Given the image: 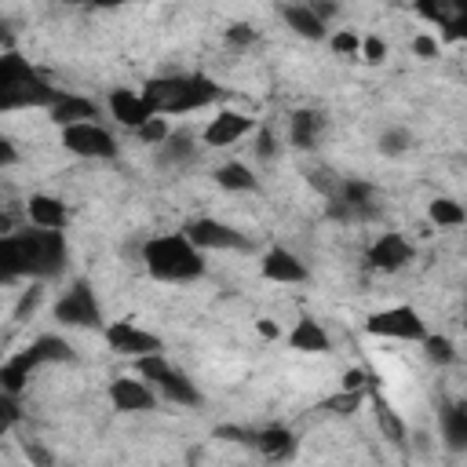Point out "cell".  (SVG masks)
Instances as JSON below:
<instances>
[{
  "label": "cell",
  "mask_w": 467,
  "mask_h": 467,
  "mask_svg": "<svg viewBox=\"0 0 467 467\" xmlns=\"http://www.w3.org/2000/svg\"><path fill=\"white\" fill-rule=\"evenodd\" d=\"M70 249L66 234L59 230H23V234H5L0 238V285L19 282V278H55L66 271Z\"/></svg>",
  "instance_id": "1"
},
{
  "label": "cell",
  "mask_w": 467,
  "mask_h": 467,
  "mask_svg": "<svg viewBox=\"0 0 467 467\" xmlns=\"http://www.w3.org/2000/svg\"><path fill=\"white\" fill-rule=\"evenodd\" d=\"M59 88H52L23 55L15 52H0V114L12 110H37L52 106Z\"/></svg>",
  "instance_id": "2"
},
{
  "label": "cell",
  "mask_w": 467,
  "mask_h": 467,
  "mask_svg": "<svg viewBox=\"0 0 467 467\" xmlns=\"http://www.w3.org/2000/svg\"><path fill=\"white\" fill-rule=\"evenodd\" d=\"M139 95L146 99L154 117L157 114H190V110H201V106L215 103L219 84L201 77V74H168V77L146 81V88Z\"/></svg>",
  "instance_id": "3"
},
{
  "label": "cell",
  "mask_w": 467,
  "mask_h": 467,
  "mask_svg": "<svg viewBox=\"0 0 467 467\" xmlns=\"http://www.w3.org/2000/svg\"><path fill=\"white\" fill-rule=\"evenodd\" d=\"M143 260H146V271H150L157 282H168V285L197 282V278L204 274L201 253L183 238V234H161V238L146 242Z\"/></svg>",
  "instance_id": "4"
},
{
  "label": "cell",
  "mask_w": 467,
  "mask_h": 467,
  "mask_svg": "<svg viewBox=\"0 0 467 467\" xmlns=\"http://www.w3.org/2000/svg\"><path fill=\"white\" fill-rule=\"evenodd\" d=\"M135 369H139V376L146 380V387H157L164 398H172V402H179V405H197V402H201L194 380H190L183 369H175L168 358L150 354V358H139Z\"/></svg>",
  "instance_id": "5"
},
{
  "label": "cell",
  "mask_w": 467,
  "mask_h": 467,
  "mask_svg": "<svg viewBox=\"0 0 467 467\" xmlns=\"http://www.w3.org/2000/svg\"><path fill=\"white\" fill-rule=\"evenodd\" d=\"M183 238L197 249V253H249L253 249V242L245 238L242 230H234V226H226V223H219V219H208V215H201V219H190L186 226H183Z\"/></svg>",
  "instance_id": "6"
},
{
  "label": "cell",
  "mask_w": 467,
  "mask_h": 467,
  "mask_svg": "<svg viewBox=\"0 0 467 467\" xmlns=\"http://www.w3.org/2000/svg\"><path fill=\"white\" fill-rule=\"evenodd\" d=\"M55 322L66 329H99L103 325V307L95 300V289L81 278L70 285V293L55 303Z\"/></svg>",
  "instance_id": "7"
},
{
  "label": "cell",
  "mask_w": 467,
  "mask_h": 467,
  "mask_svg": "<svg viewBox=\"0 0 467 467\" xmlns=\"http://www.w3.org/2000/svg\"><path fill=\"white\" fill-rule=\"evenodd\" d=\"M365 329L373 336H387V340H423L427 336V325L423 318L412 311V307H387V311H376L369 314Z\"/></svg>",
  "instance_id": "8"
},
{
  "label": "cell",
  "mask_w": 467,
  "mask_h": 467,
  "mask_svg": "<svg viewBox=\"0 0 467 467\" xmlns=\"http://www.w3.org/2000/svg\"><path fill=\"white\" fill-rule=\"evenodd\" d=\"M63 146L77 157H88V161H106V157H117V143L114 135L95 121V124H74V128H63Z\"/></svg>",
  "instance_id": "9"
},
{
  "label": "cell",
  "mask_w": 467,
  "mask_h": 467,
  "mask_svg": "<svg viewBox=\"0 0 467 467\" xmlns=\"http://www.w3.org/2000/svg\"><path fill=\"white\" fill-rule=\"evenodd\" d=\"M106 343L117 351V354H128V358H150V354H161V336L146 333V329H135L132 322H117L106 329Z\"/></svg>",
  "instance_id": "10"
},
{
  "label": "cell",
  "mask_w": 467,
  "mask_h": 467,
  "mask_svg": "<svg viewBox=\"0 0 467 467\" xmlns=\"http://www.w3.org/2000/svg\"><path fill=\"white\" fill-rule=\"evenodd\" d=\"M48 114H52V121H55L59 128L95 124V117H99V103H92V99H84V95L59 92V95H55V103L48 106Z\"/></svg>",
  "instance_id": "11"
},
{
  "label": "cell",
  "mask_w": 467,
  "mask_h": 467,
  "mask_svg": "<svg viewBox=\"0 0 467 467\" xmlns=\"http://www.w3.org/2000/svg\"><path fill=\"white\" fill-rule=\"evenodd\" d=\"M263 278L267 282H278V285H303L307 282V267H303V260L296 253L274 245L263 256Z\"/></svg>",
  "instance_id": "12"
},
{
  "label": "cell",
  "mask_w": 467,
  "mask_h": 467,
  "mask_svg": "<svg viewBox=\"0 0 467 467\" xmlns=\"http://www.w3.org/2000/svg\"><path fill=\"white\" fill-rule=\"evenodd\" d=\"M110 402H114V409H121V412H150V409L157 405V394H154V387H146L143 380L121 376V380L110 383Z\"/></svg>",
  "instance_id": "13"
},
{
  "label": "cell",
  "mask_w": 467,
  "mask_h": 467,
  "mask_svg": "<svg viewBox=\"0 0 467 467\" xmlns=\"http://www.w3.org/2000/svg\"><path fill=\"white\" fill-rule=\"evenodd\" d=\"M405 263H412V245L402 234H380V242L369 249V267L376 271H402Z\"/></svg>",
  "instance_id": "14"
},
{
  "label": "cell",
  "mask_w": 467,
  "mask_h": 467,
  "mask_svg": "<svg viewBox=\"0 0 467 467\" xmlns=\"http://www.w3.org/2000/svg\"><path fill=\"white\" fill-rule=\"evenodd\" d=\"M253 132V117L238 114V110H223L219 117H212V124L204 128V143L208 146H234L238 139H245Z\"/></svg>",
  "instance_id": "15"
},
{
  "label": "cell",
  "mask_w": 467,
  "mask_h": 467,
  "mask_svg": "<svg viewBox=\"0 0 467 467\" xmlns=\"http://www.w3.org/2000/svg\"><path fill=\"white\" fill-rule=\"evenodd\" d=\"M30 223L37 226V230H66V223H70V208H66V201L63 197H52V194H34L30 197Z\"/></svg>",
  "instance_id": "16"
},
{
  "label": "cell",
  "mask_w": 467,
  "mask_h": 467,
  "mask_svg": "<svg viewBox=\"0 0 467 467\" xmlns=\"http://www.w3.org/2000/svg\"><path fill=\"white\" fill-rule=\"evenodd\" d=\"M110 114H114L124 128H143V124L154 117V110L146 106V99H143L139 92H128V88H117V92L110 95Z\"/></svg>",
  "instance_id": "17"
},
{
  "label": "cell",
  "mask_w": 467,
  "mask_h": 467,
  "mask_svg": "<svg viewBox=\"0 0 467 467\" xmlns=\"http://www.w3.org/2000/svg\"><path fill=\"white\" fill-rule=\"evenodd\" d=\"M289 347H293V351H303V354H329V351H333V340H329V333L322 329V322L300 318L296 329L289 333Z\"/></svg>",
  "instance_id": "18"
},
{
  "label": "cell",
  "mask_w": 467,
  "mask_h": 467,
  "mask_svg": "<svg viewBox=\"0 0 467 467\" xmlns=\"http://www.w3.org/2000/svg\"><path fill=\"white\" fill-rule=\"evenodd\" d=\"M41 362H37V354H34V347H26L23 354H15L12 362H5L0 365V394H19L23 387H26V380H30V373L37 369Z\"/></svg>",
  "instance_id": "19"
},
{
  "label": "cell",
  "mask_w": 467,
  "mask_h": 467,
  "mask_svg": "<svg viewBox=\"0 0 467 467\" xmlns=\"http://www.w3.org/2000/svg\"><path fill=\"white\" fill-rule=\"evenodd\" d=\"M322 132H325V114H318V110H296L289 117V139L300 150H314Z\"/></svg>",
  "instance_id": "20"
},
{
  "label": "cell",
  "mask_w": 467,
  "mask_h": 467,
  "mask_svg": "<svg viewBox=\"0 0 467 467\" xmlns=\"http://www.w3.org/2000/svg\"><path fill=\"white\" fill-rule=\"evenodd\" d=\"M253 445L263 456H271V460H289L296 452V438L285 427H263V431H256L253 434Z\"/></svg>",
  "instance_id": "21"
},
{
  "label": "cell",
  "mask_w": 467,
  "mask_h": 467,
  "mask_svg": "<svg viewBox=\"0 0 467 467\" xmlns=\"http://www.w3.org/2000/svg\"><path fill=\"white\" fill-rule=\"evenodd\" d=\"M215 183H219L223 190H234V194H249V190L260 186L256 172H253L249 164H242V161H226V164H219V168H215Z\"/></svg>",
  "instance_id": "22"
},
{
  "label": "cell",
  "mask_w": 467,
  "mask_h": 467,
  "mask_svg": "<svg viewBox=\"0 0 467 467\" xmlns=\"http://www.w3.org/2000/svg\"><path fill=\"white\" fill-rule=\"evenodd\" d=\"M282 15H285V23H289L300 37H307V41H322V37H325V23H322L307 5H289V8H282Z\"/></svg>",
  "instance_id": "23"
},
{
  "label": "cell",
  "mask_w": 467,
  "mask_h": 467,
  "mask_svg": "<svg viewBox=\"0 0 467 467\" xmlns=\"http://www.w3.org/2000/svg\"><path fill=\"white\" fill-rule=\"evenodd\" d=\"M442 431H445V442H449L452 452H463L467 449V405L463 402H456V405L445 409Z\"/></svg>",
  "instance_id": "24"
},
{
  "label": "cell",
  "mask_w": 467,
  "mask_h": 467,
  "mask_svg": "<svg viewBox=\"0 0 467 467\" xmlns=\"http://www.w3.org/2000/svg\"><path fill=\"white\" fill-rule=\"evenodd\" d=\"M194 154H197L194 139H190L186 132H179V135H168V139L161 143V154H157V161H161L164 168H179V164H186Z\"/></svg>",
  "instance_id": "25"
},
{
  "label": "cell",
  "mask_w": 467,
  "mask_h": 467,
  "mask_svg": "<svg viewBox=\"0 0 467 467\" xmlns=\"http://www.w3.org/2000/svg\"><path fill=\"white\" fill-rule=\"evenodd\" d=\"M34 354H37V362L45 365V362H74L77 354H74V347L63 340V336H41V340H34Z\"/></svg>",
  "instance_id": "26"
},
{
  "label": "cell",
  "mask_w": 467,
  "mask_h": 467,
  "mask_svg": "<svg viewBox=\"0 0 467 467\" xmlns=\"http://www.w3.org/2000/svg\"><path fill=\"white\" fill-rule=\"evenodd\" d=\"M427 215H431L438 226H463V219H467L463 204L452 201V197H434L431 208H427Z\"/></svg>",
  "instance_id": "27"
},
{
  "label": "cell",
  "mask_w": 467,
  "mask_h": 467,
  "mask_svg": "<svg viewBox=\"0 0 467 467\" xmlns=\"http://www.w3.org/2000/svg\"><path fill=\"white\" fill-rule=\"evenodd\" d=\"M376 423H380V431H383L387 442H394V445L405 442V423H402L398 412H394L387 402H380V398H376Z\"/></svg>",
  "instance_id": "28"
},
{
  "label": "cell",
  "mask_w": 467,
  "mask_h": 467,
  "mask_svg": "<svg viewBox=\"0 0 467 467\" xmlns=\"http://www.w3.org/2000/svg\"><path fill=\"white\" fill-rule=\"evenodd\" d=\"M380 154L383 157H402L409 146H412V132L409 128H387V132H380Z\"/></svg>",
  "instance_id": "29"
},
{
  "label": "cell",
  "mask_w": 467,
  "mask_h": 467,
  "mask_svg": "<svg viewBox=\"0 0 467 467\" xmlns=\"http://www.w3.org/2000/svg\"><path fill=\"white\" fill-rule=\"evenodd\" d=\"M423 347H427V358L434 365H449L456 358V347H452L449 336H423Z\"/></svg>",
  "instance_id": "30"
},
{
  "label": "cell",
  "mask_w": 467,
  "mask_h": 467,
  "mask_svg": "<svg viewBox=\"0 0 467 467\" xmlns=\"http://www.w3.org/2000/svg\"><path fill=\"white\" fill-rule=\"evenodd\" d=\"M135 135H139L143 143H150V146H161V143L172 135V128H168V121H164V117H150L143 128H135Z\"/></svg>",
  "instance_id": "31"
},
{
  "label": "cell",
  "mask_w": 467,
  "mask_h": 467,
  "mask_svg": "<svg viewBox=\"0 0 467 467\" xmlns=\"http://www.w3.org/2000/svg\"><path fill=\"white\" fill-rule=\"evenodd\" d=\"M41 293H45L41 285H30V289L19 296V307H15V322H26V318H30V314L41 307Z\"/></svg>",
  "instance_id": "32"
},
{
  "label": "cell",
  "mask_w": 467,
  "mask_h": 467,
  "mask_svg": "<svg viewBox=\"0 0 467 467\" xmlns=\"http://www.w3.org/2000/svg\"><path fill=\"white\" fill-rule=\"evenodd\" d=\"M19 423V402L12 394H0V434H8Z\"/></svg>",
  "instance_id": "33"
},
{
  "label": "cell",
  "mask_w": 467,
  "mask_h": 467,
  "mask_svg": "<svg viewBox=\"0 0 467 467\" xmlns=\"http://www.w3.org/2000/svg\"><path fill=\"white\" fill-rule=\"evenodd\" d=\"M329 45H333V52H336V55H358V52H362V41H358V34H354V30H340Z\"/></svg>",
  "instance_id": "34"
},
{
  "label": "cell",
  "mask_w": 467,
  "mask_h": 467,
  "mask_svg": "<svg viewBox=\"0 0 467 467\" xmlns=\"http://www.w3.org/2000/svg\"><path fill=\"white\" fill-rule=\"evenodd\" d=\"M362 398H365L362 391H343V394H336V398H329L325 405H329L333 412H340V416H347V412H354V409L362 405Z\"/></svg>",
  "instance_id": "35"
},
{
  "label": "cell",
  "mask_w": 467,
  "mask_h": 467,
  "mask_svg": "<svg viewBox=\"0 0 467 467\" xmlns=\"http://www.w3.org/2000/svg\"><path fill=\"white\" fill-rule=\"evenodd\" d=\"M23 452H26V460H30L34 467H55V456H52L41 442H26V445H23Z\"/></svg>",
  "instance_id": "36"
},
{
  "label": "cell",
  "mask_w": 467,
  "mask_h": 467,
  "mask_svg": "<svg viewBox=\"0 0 467 467\" xmlns=\"http://www.w3.org/2000/svg\"><path fill=\"white\" fill-rule=\"evenodd\" d=\"M362 59H365V63H383V59H387V45H383L376 34L365 37V41H362Z\"/></svg>",
  "instance_id": "37"
},
{
  "label": "cell",
  "mask_w": 467,
  "mask_h": 467,
  "mask_svg": "<svg viewBox=\"0 0 467 467\" xmlns=\"http://www.w3.org/2000/svg\"><path fill=\"white\" fill-rule=\"evenodd\" d=\"M226 41H230V45H238V48H245V45L256 41V30H253L249 23H234V26L226 30Z\"/></svg>",
  "instance_id": "38"
},
{
  "label": "cell",
  "mask_w": 467,
  "mask_h": 467,
  "mask_svg": "<svg viewBox=\"0 0 467 467\" xmlns=\"http://www.w3.org/2000/svg\"><path fill=\"white\" fill-rule=\"evenodd\" d=\"M412 52H416L420 59H438V37H431V34L412 37Z\"/></svg>",
  "instance_id": "39"
},
{
  "label": "cell",
  "mask_w": 467,
  "mask_h": 467,
  "mask_svg": "<svg viewBox=\"0 0 467 467\" xmlns=\"http://www.w3.org/2000/svg\"><path fill=\"white\" fill-rule=\"evenodd\" d=\"M19 161V150H15V143L8 139V135H0V168H12Z\"/></svg>",
  "instance_id": "40"
},
{
  "label": "cell",
  "mask_w": 467,
  "mask_h": 467,
  "mask_svg": "<svg viewBox=\"0 0 467 467\" xmlns=\"http://www.w3.org/2000/svg\"><path fill=\"white\" fill-rule=\"evenodd\" d=\"M256 154H260V157H267V161H271V157L278 154V143H274V135H271L267 128H263V132L256 135Z\"/></svg>",
  "instance_id": "41"
},
{
  "label": "cell",
  "mask_w": 467,
  "mask_h": 467,
  "mask_svg": "<svg viewBox=\"0 0 467 467\" xmlns=\"http://www.w3.org/2000/svg\"><path fill=\"white\" fill-rule=\"evenodd\" d=\"M215 438H226V442H253V431H245V427H215Z\"/></svg>",
  "instance_id": "42"
},
{
  "label": "cell",
  "mask_w": 467,
  "mask_h": 467,
  "mask_svg": "<svg viewBox=\"0 0 467 467\" xmlns=\"http://www.w3.org/2000/svg\"><path fill=\"white\" fill-rule=\"evenodd\" d=\"M362 383H365V373H362V369H351V373L343 376V391H362Z\"/></svg>",
  "instance_id": "43"
},
{
  "label": "cell",
  "mask_w": 467,
  "mask_h": 467,
  "mask_svg": "<svg viewBox=\"0 0 467 467\" xmlns=\"http://www.w3.org/2000/svg\"><path fill=\"white\" fill-rule=\"evenodd\" d=\"M5 234H15V219L8 212H0V238H5Z\"/></svg>",
  "instance_id": "44"
},
{
  "label": "cell",
  "mask_w": 467,
  "mask_h": 467,
  "mask_svg": "<svg viewBox=\"0 0 467 467\" xmlns=\"http://www.w3.org/2000/svg\"><path fill=\"white\" fill-rule=\"evenodd\" d=\"M260 333H263L267 340H274V336H278V325H274V322H260Z\"/></svg>",
  "instance_id": "45"
}]
</instances>
